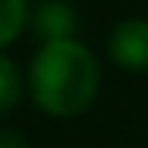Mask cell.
<instances>
[{
	"label": "cell",
	"mask_w": 148,
	"mask_h": 148,
	"mask_svg": "<svg viewBox=\"0 0 148 148\" xmlns=\"http://www.w3.org/2000/svg\"><path fill=\"white\" fill-rule=\"evenodd\" d=\"M74 10L61 0H44L34 10V30L44 40H57V37H71L74 34Z\"/></svg>",
	"instance_id": "obj_3"
},
{
	"label": "cell",
	"mask_w": 148,
	"mask_h": 148,
	"mask_svg": "<svg viewBox=\"0 0 148 148\" xmlns=\"http://www.w3.org/2000/svg\"><path fill=\"white\" fill-rule=\"evenodd\" d=\"M108 51L111 61L125 71H148V20L145 17H131L121 20L108 37Z\"/></svg>",
	"instance_id": "obj_2"
},
{
	"label": "cell",
	"mask_w": 148,
	"mask_h": 148,
	"mask_svg": "<svg viewBox=\"0 0 148 148\" xmlns=\"http://www.w3.org/2000/svg\"><path fill=\"white\" fill-rule=\"evenodd\" d=\"M101 84L98 61L81 40H44L30 61V94L51 118H74L94 101Z\"/></svg>",
	"instance_id": "obj_1"
},
{
	"label": "cell",
	"mask_w": 148,
	"mask_h": 148,
	"mask_svg": "<svg viewBox=\"0 0 148 148\" xmlns=\"http://www.w3.org/2000/svg\"><path fill=\"white\" fill-rule=\"evenodd\" d=\"M27 17H30L27 0H0V47L14 44V37L24 30Z\"/></svg>",
	"instance_id": "obj_4"
},
{
	"label": "cell",
	"mask_w": 148,
	"mask_h": 148,
	"mask_svg": "<svg viewBox=\"0 0 148 148\" xmlns=\"http://www.w3.org/2000/svg\"><path fill=\"white\" fill-rule=\"evenodd\" d=\"M0 148H27V141H24V135H17V131L0 128Z\"/></svg>",
	"instance_id": "obj_6"
},
{
	"label": "cell",
	"mask_w": 148,
	"mask_h": 148,
	"mask_svg": "<svg viewBox=\"0 0 148 148\" xmlns=\"http://www.w3.org/2000/svg\"><path fill=\"white\" fill-rule=\"evenodd\" d=\"M24 94V81H20V67L10 61L7 54H0V114H7Z\"/></svg>",
	"instance_id": "obj_5"
}]
</instances>
